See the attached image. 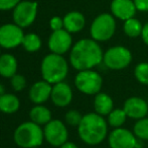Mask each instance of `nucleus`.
Returning <instances> with one entry per match:
<instances>
[{"mask_svg":"<svg viewBox=\"0 0 148 148\" xmlns=\"http://www.w3.org/2000/svg\"><path fill=\"white\" fill-rule=\"evenodd\" d=\"M104 52L97 41L82 39L71 49L70 62L73 68L78 71L93 69L103 62Z\"/></svg>","mask_w":148,"mask_h":148,"instance_id":"nucleus-1","label":"nucleus"},{"mask_svg":"<svg viewBox=\"0 0 148 148\" xmlns=\"http://www.w3.org/2000/svg\"><path fill=\"white\" fill-rule=\"evenodd\" d=\"M78 133L81 140L88 145L101 144L108 135V122L97 113H89L83 116Z\"/></svg>","mask_w":148,"mask_h":148,"instance_id":"nucleus-2","label":"nucleus"},{"mask_svg":"<svg viewBox=\"0 0 148 148\" xmlns=\"http://www.w3.org/2000/svg\"><path fill=\"white\" fill-rule=\"evenodd\" d=\"M40 70L43 80L56 84L66 79L69 73V64L62 55L51 53L42 59Z\"/></svg>","mask_w":148,"mask_h":148,"instance_id":"nucleus-3","label":"nucleus"},{"mask_svg":"<svg viewBox=\"0 0 148 148\" xmlns=\"http://www.w3.org/2000/svg\"><path fill=\"white\" fill-rule=\"evenodd\" d=\"M13 138L16 144L21 148L39 147L45 140V134L39 125L29 121L22 123L16 128Z\"/></svg>","mask_w":148,"mask_h":148,"instance_id":"nucleus-4","label":"nucleus"},{"mask_svg":"<svg viewBox=\"0 0 148 148\" xmlns=\"http://www.w3.org/2000/svg\"><path fill=\"white\" fill-rule=\"evenodd\" d=\"M116 32V20L113 14L101 13L93 20L90 34L97 42L109 41Z\"/></svg>","mask_w":148,"mask_h":148,"instance_id":"nucleus-5","label":"nucleus"},{"mask_svg":"<svg viewBox=\"0 0 148 148\" xmlns=\"http://www.w3.org/2000/svg\"><path fill=\"white\" fill-rule=\"evenodd\" d=\"M75 85L80 92L87 95H96L101 91L103 78L93 69L79 71L75 77Z\"/></svg>","mask_w":148,"mask_h":148,"instance_id":"nucleus-6","label":"nucleus"},{"mask_svg":"<svg viewBox=\"0 0 148 148\" xmlns=\"http://www.w3.org/2000/svg\"><path fill=\"white\" fill-rule=\"evenodd\" d=\"M103 62L110 70H123L132 62V54L130 50L123 46H114L104 53Z\"/></svg>","mask_w":148,"mask_h":148,"instance_id":"nucleus-7","label":"nucleus"},{"mask_svg":"<svg viewBox=\"0 0 148 148\" xmlns=\"http://www.w3.org/2000/svg\"><path fill=\"white\" fill-rule=\"evenodd\" d=\"M37 13V3L32 1H21L13 9V20L21 28L31 26Z\"/></svg>","mask_w":148,"mask_h":148,"instance_id":"nucleus-8","label":"nucleus"},{"mask_svg":"<svg viewBox=\"0 0 148 148\" xmlns=\"http://www.w3.org/2000/svg\"><path fill=\"white\" fill-rule=\"evenodd\" d=\"M43 134L47 142L55 147L62 146L69 138L66 126L60 120H51L45 125Z\"/></svg>","mask_w":148,"mask_h":148,"instance_id":"nucleus-9","label":"nucleus"},{"mask_svg":"<svg viewBox=\"0 0 148 148\" xmlns=\"http://www.w3.org/2000/svg\"><path fill=\"white\" fill-rule=\"evenodd\" d=\"M24 34L22 28L15 24H6L0 26V47L14 49L22 44Z\"/></svg>","mask_w":148,"mask_h":148,"instance_id":"nucleus-10","label":"nucleus"},{"mask_svg":"<svg viewBox=\"0 0 148 148\" xmlns=\"http://www.w3.org/2000/svg\"><path fill=\"white\" fill-rule=\"evenodd\" d=\"M138 138L134 133L125 128H115L108 135L110 148H136Z\"/></svg>","mask_w":148,"mask_h":148,"instance_id":"nucleus-11","label":"nucleus"},{"mask_svg":"<svg viewBox=\"0 0 148 148\" xmlns=\"http://www.w3.org/2000/svg\"><path fill=\"white\" fill-rule=\"evenodd\" d=\"M49 49L51 53L64 55V53L70 51L73 45V39L71 33L64 28L59 31H55L51 33L49 39Z\"/></svg>","mask_w":148,"mask_h":148,"instance_id":"nucleus-12","label":"nucleus"},{"mask_svg":"<svg viewBox=\"0 0 148 148\" xmlns=\"http://www.w3.org/2000/svg\"><path fill=\"white\" fill-rule=\"evenodd\" d=\"M123 110L127 117L134 120L145 118L148 114V105L143 99L138 97H131L127 99L123 106Z\"/></svg>","mask_w":148,"mask_h":148,"instance_id":"nucleus-13","label":"nucleus"},{"mask_svg":"<svg viewBox=\"0 0 148 148\" xmlns=\"http://www.w3.org/2000/svg\"><path fill=\"white\" fill-rule=\"evenodd\" d=\"M51 99L59 108L68 107L73 101V90L66 82H59L53 85Z\"/></svg>","mask_w":148,"mask_h":148,"instance_id":"nucleus-14","label":"nucleus"},{"mask_svg":"<svg viewBox=\"0 0 148 148\" xmlns=\"http://www.w3.org/2000/svg\"><path fill=\"white\" fill-rule=\"evenodd\" d=\"M110 8L114 17L123 22L134 17L137 11L133 0H112Z\"/></svg>","mask_w":148,"mask_h":148,"instance_id":"nucleus-15","label":"nucleus"},{"mask_svg":"<svg viewBox=\"0 0 148 148\" xmlns=\"http://www.w3.org/2000/svg\"><path fill=\"white\" fill-rule=\"evenodd\" d=\"M53 85L45 80L36 81L31 85L29 89V99L35 105H42L51 99Z\"/></svg>","mask_w":148,"mask_h":148,"instance_id":"nucleus-16","label":"nucleus"},{"mask_svg":"<svg viewBox=\"0 0 148 148\" xmlns=\"http://www.w3.org/2000/svg\"><path fill=\"white\" fill-rule=\"evenodd\" d=\"M62 19H64V28L71 34L81 32L86 24L85 16L79 11L69 12Z\"/></svg>","mask_w":148,"mask_h":148,"instance_id":"nucleus-17","label":"nucleus"},{"mask_svg":"<svg viewBox=\"0 0 148 148\" xmlns=\"http://www.w3.org/2000/svg\"><path fill=\"white\" fill-rule=\"evenodd\" d=\"M94 109L95 113L101 116H108L114 110V101L109 94L105 92H99L95 95Z\"/></svg>","mask_w":148,"mask_h":148,"instance_id":"nucleus-18","label":"nucleus"},{"mask_svg":"<svg viewBox=\"0 0 148 148\" xmlns=\"http://www.w3.org/2000/svg\"><path fill=\"white\" fill-rule=\"evenodd\" d=\"M17 60L11 54L0 56V75L5 78H11L17 72Z\"/></svg>","mask_w":148,"mask_h":148,"instance_id":"nucleus-19","label":"nucleus"},{"mask_svg":"<svg viewBox=\"0 0 148 148\" xmlns=\"http://www.w3.org/2000/svg\"><path fill=\"white\" fill-rule=\"evenodd\" d=\"M20 101L12 93H4L0 97V112L4 114H14L19 110Z\"/></svg>","mask_w":148,"mask_h":148,"instance_id":"nucleus-20","label":"nucleus"},{"mask_svg":"<svg viewBox=\"0 0 148 148\" xmlns=\"http://www.w3.org/2000/svg\"><path fill=\"white\" fill-rule=\"evenodd\" d=\"M29 117L32 122L39 126L47 125L49 121H51V112L45 106L36 105L30 110Z\"/></svg>","mask_w":148,"mask_h":148,"instance_id":"nucleus-21","label":"nucleus"},{"mask_svg":"<svg viewBox=\"0 0 148 148\" xmlns=\"http://www.w3.org/2000/svg\"><path fill=\"white\" fill-rule=\"evenodd\" d=\"M142 28H143L142 24L135 17L129 18V19L125 20L124 26H123V31H124L125 35L129 38H137L141 36Z\"/></svg>","mask_w":148,"mask_h":148,"instance_id":"nucleus-22","label":"nucleus"},{"mask_svg":"<svg viewBox=\"0 0 148 148\" xmlns=\"http://www.w3.org/2000/svg\"><path fill=\"white\" fill-rule=\"evenodd\" d=\"M21 45L23 46L25 51L29 53H34L41 48V40L36 34L30 33V34L24 35Z\"/></svg>","mask_w":148,"mask_h":148,"instance_id":"nucleus-23","label":"nucleus"},{"mask_svg":"<svg viewBox=\"0 0 148 148\" xmlns=\"http://www.w3.org/2000/svg\"><path fill=\"white\" fill-rule=\"evenodd\" d=\"M108 125H110L113 128H120L122 125L126 122V119L128 118L126 113L123 109H114L113 111L108 115Z\"/></svg>","mask_w":148,"mask_h":148,"instance_id":"nucleus-24","label":"nucleus"},{"mask_svg":"<svg viewBox=\"0 0 148 148\" xmlns=\"http://www.w3.org/2000/svg\"><path fill=\"white\" fill-rule=\"evenodd\" d=\"M133 133L140 140L148 141V118H142L137 120L133 127Z\"/></svg>","mask_w":148,"mask_h":148,"instance_id":"nucleus-25","label":"nucleus"},{"mask_svg":"<svg viewBox=\"0 0 148 148\" xmlns=\"http://www.w3.org/2000/svg\"><path fill=\"white\" fill-rule=\"evenodd\" d=\"M134 76L141 84L148 85V62H141L137 64L134 69Z\"/></svg>","mask_w":148,"mask_h":148,"instance_id":"nucleus-26","label":"nucleus"},{"mask_svg":"<svg viewBox=\"0 0 148 148\" xmlns=\"http://www.w3.org/2000/svg\"><path fill=\"white\" fill-rule=\"evenodd\" d=\"M82 119L83 116L81 115V113L79 111H76V110H70V111L66 112V116H64L66 123L72 127H78Z\"/></svg>","mask_w":148,"mask_h":148,"instance_id":"nucleus-27","label":"nucleus"},{"mask_svg":"<svg viewBox=\"0 0 148 148\" xmlns=\"http://www.w3.org/2000/svg\"><path fill=\"white\" fill-rule=\"evenodd\" d=\"M10 83H11V87L14 89L15 91H20L22 89L25 88L26 86V79L23 75L21 74H17L10 78Z\"/></svg>","mask_w":148,"mask_h":148,"instance_id":"nucleus-28","label":"nucleus"},{"mask_svg":"<svg viewBox=\"0 0 148 148\" xmlns=\"http://www.w3.org/2000/svg\"><path fill=\"white\" fill-rule=\"evenodd\" d=\"M20 0H0V10H10L14 9Z\"/></svg>","mask_w":148,"mask_h":148,"instance_id":"nucleus-29","label":"nucleus"},{"mask_svg":"<svg viewBox=\"0 0 148 148\" xmlns=\"http://www.w3.org/2000/svg\"><path fill=\"white\" fill-rule=\"evenodd\" d=\"M49 26H51V28L53 30V32L62 30V28H64V19L60 18V16H55L49 22Z\"/></svg>","mask_w":148,"mask_h":148,"instance_id":"nucleus-30","label":"nucleus"},{"mask_svg":"<svg viewBox=\"0 0 148 148\" xmlns=\"http://www.w3.org/2000/svg\"><path fill=\"white\" fill-rule=\"evenodd\" d=\"M139 11H148V0H133Z\"/></svg>","mask_w":148,"mask_h":148,"instance_id":"nucleus-31","label":"nucleus"},{"mask_svg":"<svg viewBox=\"0 0 148 148\" xmlns=\"http://www.w3.org/2000/svg\"><path fill=\"white\" fill-rule=\"evenodd\" d=\"M141 38H142V41L144 42V44L148 46V22L143 26L142 33H141Z\"/></svg>","mask_w":148,"mask_h":148,"instance_id":"nucleus-32","label":"nucleus"},{"mask_svg":"<svg viewBox=\"0 0 148 148\" xmlns=\"http://www.w3.org/2000/svg\"><path fill=\"white\" fill-rule=\"evenodd\" d=\"M60 148H79L78 146H77L75 143L73 142H69V141H66L64 144H62V146H60Z\"/></svg>","mask_w":148,"mask_h":148,"instance_id":"nucleus-33","label":"nucleus"},{"mask_svg":"<svg viewBox=\"0 0 148 148\" xmlns=\"http://www.w3.org/2000/svg\"><path fill=\"white\" fill-rule=\"evenodd\" d=\"M4 93H5V89H4L3 85H2L1 83H0V97H1L2 95L4 94Z\"/></svg>","mask_w":148,"mask_h":148,"instance_id":"nucleus-34","label":"nucleus"},{"mask_svg":"<svg viewBox=\"0 0 148 148\" xmlns=\"http://www.w3.org/2000/svg\"><path fill=\"white\" fill-rule=\"evenodd\" d=\"M31 148H38V147H31Z\"/></svg>","mask_w":148,"mask_h":148,"instance_id":"nucleus-35","label":"nucleus"},{"mask_svg":"<svg viewBox=\"0 0 148 148\" xmlns=\"http://www.w3.org/2000/svg\"><path fill=\"white\" fill-rule=\"evenodd\" d=\"M0 56H1V54H0Z\"/></svg>","mask_w":148,"mask_h":148,"instance_id":"nucleus-36","label":"nucleus"}]
</instances>
